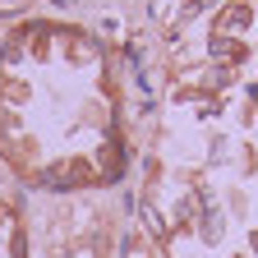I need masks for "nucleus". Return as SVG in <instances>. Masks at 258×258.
<instances>
[{
	"label": "nucleus",
	"mask_w": 258,
	"mask_h": 258,
	"mask_svg": "<svg viewBox=\"0 0 258 258\" xmlns=\"http://www.w3.org/2000/svg\"><path fill=\"white\" fill-rule=\"evenodd\" d=\"M249 23V10H231V14H226V28H244Z\"/></svg>",
	"instance_id": "nucleus-1"
}]
</instances>
